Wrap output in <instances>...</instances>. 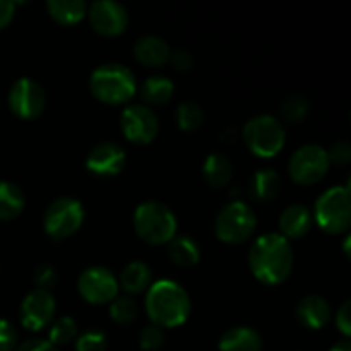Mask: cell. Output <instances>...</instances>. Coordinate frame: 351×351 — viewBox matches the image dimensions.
<instances>
[{"label":"cell","mask_w":351,"mask_h":351,"mask_svg":"<svg viewBox=\"0 0 351 351\" xmlns=\"http://www.w3.org/2000/svg\"><path fill=\"white\" fill-rule=\"evenodd\" d=\"M249 267L257 281L276 287L288 280L293 269L291 243L278 232L257 237L249 250Z\"/></svg>","instance_id":"6da1fadb"},{"label":"cell","mask_w":351,"mask_h":351,"mask_svg":"<svg viewBox=\"0 0 351 351\" xmlns=\"http://www.w3.org/2000/svg\"><path fill=\"white\" fill-rule=\"evenodd\" d=\"M146 312L151 324L161 329H173L184 324L191 315V297L182 285L173 280H160L146 291Z\"/></svg>","instance_id":"7a4b0ae2"},{"label":"cell","mask_w":351,"mask_h":351,"mask_svg":"<svg viewBox=\"0 0 351 351\" xmlns=\"http://www.w3.org/2000/svg\"><path fill=\"white\" fill-rule=\"evenodd\" d=\"M89 89L93 96L105 105H125L137 93L136 75L127 65L108 62L93 71L89 77Z\"/></svg>","instance_id":"3957f363"},{"label":"cell","mask_w":351,"mask_h":351,"mask_svg":"<svg viewBox=\"0 0 351 351\" xmlns=\"http://www.w3.org/2000/svg\"><path fill=\"white\" fill-rule=\"evenodd\" d=\"M132 225L137 237L149 245H168L178 230L177 216L160 201L141 202L134 211Z\"/></svg>","instance_id":"277c9868"},{"label":"cell","mask_w":351,"mask_h":351,"mask_svg":"<svg viewBox=\"0 0 351 351\" xmlns=\"http://www.w3.org/2000/svg\"><path fill=\"white\" fill-rule=\"evenodd\" d=\"M312 218L319 228L329 235H341L348 232L351 226L350 185H336L319 195Z\"/></svg>","instance_id":"5b68a950"},{"label":"cell","mask_w":351,"mask_h":351,"mask_svg":"<svg viewBox=\"0 0 351 351\" xmlns=\"http://www.w3.org/2000/svg\"><path fill=\"white\" fill-rule=\"evenodd\" d=\"M242 139L254 156L269 160L283 151L287 132H285L283 123L276 117L263 113V115L252 117L243 125Z\"/></svg>","instance_id":"8992f818"},{"label":"cell","mask_w":351,"mask_h":351,"mask_svg":"<svg viewBox=\"0 0 351 351\" xmlns=\"http://www.w3.org/2000/svg\"><path fill=\"white\" fill-rule=\"evenodd\" d=\"M257 228V216L250 206L233 201L223 206L215 219V233L219 242L239 245L247 242Z\"/></svg>","instance_id":"52a82bcc"},{"label":"cell","mask_w":351,"mask_h":351,"mask_svg":"<svg viewBox=\"0 0 351 351\" xmlns=\"http://www.w3.org/2000/svg\"><path fill=\"white\" fill-rule=\"evenodd\" d=\"M86 211L82 202L74 197H57L43 213V230L51 240L60 242L81 230Z\"/></svg>","instance_id":"ba28073f"},{"label":"cell","mask_w":351,"mask_h":351,"mask_svg":"<svg viewBox=\"0 0 351 351\" xmlns=\"http://www.w3.org/2000/svg\"><path fill=\"white\" fill-rule=\"evenodd\" d=\"M329 163L328 151L319 144H304L291 153L288 161V175L298 185H315L328 175Z\"/></svg>","instance_id":"9c48e42d"},{"label":"cell","mask_w":351,"mask_h":351,"mask_svg":"<svg viewBox=\"0 0 351 351\" xmlns=\"http://www.w3.org/2000/svg\"><path fill=\"white\" fill-rule=\"evenodd\" d=\"M120 130L129 143L146 146L156 139L160 132V120L154 110L143 103L129 105L120 115Z\"/></svg>","instance_id":"30bf717a"},{"label":"cell","mask_w":351,"mask_h":351,"mask_svg":"<svg viewBox=\"0 0 351 351\" xmlns=\"http://www.w3.org/2000/svg\"><path fill=\"white\" fill-rule=\"evenodd\" d=\"M119 280L105 266L86 267L77 278V291L91 305L110 304L119 297Z\"/></svg>","instance_id":"8fae6325"},{"label":"cell","mask_w":351,"mask_h":351,"mask_svg":"<svg viewBox=\"0 0 351 351\" xmlns=\"http://www.w3.org/2000/svg\"><path fill=\"white\" fill-rule=\"evenodd\" d=\"M9 108L17 119L34 120L47 106V95L43 86L31 77H21L10 86L7 95Z\"/></svg>","instance_id":"7c38bea8"},{"label":"cell","mask_w":351,"mask_h":351,"mask_svg":"<svg viewBox=\"0 0 351 351\" xmlns=\"http://www.w3.org/2000/svg\"><path fill=\"white\" fill-rule=\"evenodd\" d=\"M55 312H57V302H55L53 293L34 288L21 302V324L27 331L38 332L51 324V321L55 319Z\"/></svg>","instance_id":"4fadbf2b"},{"label":"cell","mask_w":351,"mask_h":351,"mask_svg":"<svg viewBox=\"0 0 351 351\" xmlns=\"http://www.w3.org/2000/svg\"><path fill=\"white\" fill-rule=\"evenodd\" d=\"M93 29L106 38H115L122 34L129 26V12L125 7L113 0H96L88 5V14Z\"/></svg>","instance_id":"5bb4252c"},{"label":"cell","mask_w":351,"mask_h":351,"mask_svg":"<svg viewBox=\"0 0 351 351\" xmlns=\"http://www.w3.org/2000/svg\"><path fill=\"white\" fill-rule=\"evenodd\" d=\"M127 154L120 144L113 141H101L89 149L86 156V168L89 173L101 178L119 175L125 168Z\"/></svg>","instance_id":"9a60e30c"},{"label":"cell","mask_w":351,"mask_h":351,"mask_svg":"<svg viewBox=\"0 0 351 351\" xmlns=\"http://www.w3.org/2000/svg\"><path fill=\"white\" fill-rule=\"evenodd\" d=\"M295 315L304 328L311 329V331H319L331 321L332 308L324 297L307 295L298 302Z\"/></svg>","instance_id":"2e32d148"},{"label":"cell","mask_w":351,"mask_h":351,"mask_svg":"<svg viewBox=\"0 0 351 351\" xmlns=\"http://www.w3.org/2000/svg\"><path fill=\"white\" fill-rule=\"evenodd\" d=\"M280 235L285 239L298 240L304 239L308 232H311L312 225H314V218H312V211L304 204H290L283 213L280 215Z\"/></svg>","instance_id":"e0dca14e"},{"label":"cell","mask_w":351,"mask_h":351,"mask_svg":"<svg viewBox=\"0 0 351 351\" xmlns=\"http://www.w3.org/2000/svg\"><path fill=\"white\" fill-rule=\"evenodd\" d=\"M134 57L144 67H161L167 62H170L171 48L163 38L154 36V34H147V36H141L139 40L134 43Z\"/></svg>","instance_id":"ac0fdd59"},{"label":"cell","mask_w":351,"mask_h":351,"mask_svg":"<svg viewBox=\"0 0 351 351\" xmlns=\"http://www.w3.org/2000/svg\"><path fill=\"white\" fill-rule=\"evenodd\" d=\"M219 351H263V338L249 326H237L223 332L218 343Z\"/></svg>","instance_id":"d6986e66"},{"label":"cell","mask_w":351,"mask_h":351,"mask_svg":"<svg viewBox=\"0 0 351 351\" xmlns=\"http://www.w3.org/2000/svg\"><path fill=\"white\" fill-rule=\"evenodd\" d=\"M153 273L151 267L143 261H132L122 269L119 276V288L129 295H139L149 290L153 283Z\"/></svg>","instance_id":"ffe728a7"},{"label":"cell","mask_w":351,"mask_h":351,"mask_svg":"<svg viewBox=\"0 0 351 351\" xmlns=\"http://www.w3.org/2000/svg\"><path fill=\"white\" fill-rule=\"evenodd\" d=\"M249 192L254 201L271 202L280 195L281 177L273 168H261L249 182Z\"/></svg>","instance_id":"44dd1931"},{"label":"cell","mask_w":351,"mask_h":351,"mask_svg":"<svg viewBox=\"0 0 351 351\" xmlns=\"http://www.w3.org/2000/svg\"><path fill=\"white\" fill-rule=\"evenodd\" d=\"M143 105L146 106H161L167 105L175 93V86L167 75H149L137 88Z\"/></svg>","instance_id":"7402d4cb"},{"label":"cell","mask_w":351,"mask_h":351,"mask_svg":"<svg viewBox=\"0 0 351 351\" xmlns=\"http://www.w3.org/2000/svg\"><path fill=\"white\" fill-rule=\"evenodd\" d=\"M45 7L48 16L62 26L81 23L88 14V3L84 0H48Z\"/></svg>","instance_id":"603a6c76"},{"label":"cell","mask_w":351,"mask_h":351,"mask_svg":"<svg viewBox=\"0 0 351 351\" xmlns=\"http://www.w3.org/2000/svg\"><path fill=\"white\" fill-rule=\"evenodd\" d=\"M202 177L213 189H223L232 182L233 165L225 154L213 153L202 163Z\"/></svg>","instance_id":"cb8c5ba5"},{"label":"cell","mask_w":351,"mask_h":351,"mask_svg":"<svg viewBox=\"0 0 351 351\" xmlns=\"http://www.w3.org/2000/svg\"><path fill=\"white\" fill-rule=\"evenodd\" d=\"M168 257L178 267H192L201 261V247L192 237L177 235L168 243Z\"/></svg>","instance_id":"d4e9b609"},{"label":"cell","mask_w":351,"mask_h":351,"mask_svg":"<svg viewBox=\"0 0 351 351\" xmlns=\"http://www.w3.org/2000/svg\"><path fill=\"white\" fill-rule=\"evenodd\" d=\"M26 208V197L12 182H0V221L16 219Z\"/></svg>","instance_id":"484cf974"},{"label":"cell","mask_w":351,"mask_h":351,"mask_svg":"<svg viewBox=\"0 0 351 351\" xmlns=\"http://www.w3.org/2000/svg\"><path fill=\"white\" fill-rule=\"evenodd\" d=\"M48 341L58 348V346H67L69 343H74L79 335L77 322L69 315H62V317L53 319L51 324L48 326Z\"/></svg>","instance_id":"4316f807"},{"label":"cell","mask_w":351,"mask_h":351,"mask_svg":"<svg viewBox=\"0 0 351 351\" xmlns=\"http://www.w3.org/2000/svg\"><path fill=\"white\" fill-rule=\"evenodd\" d=\"M178 129L184 132H195L204 123V110L195 101H182L175 112Z\"/></svg>","instance_id":"83f0119b"},{"label":"cell","mask_w":351,"mask_h":351,"mask_svg":"<svg viewBox=\"0 0 351 351\" xmlns=\"http://www.w3.org/2000/svg\"><path fill=\"white\" fill-rule=\"evenodd\" d=\"M311 112V103L304 95H290L281 103V119L288 123H300L307 119Z\"/></svg>","instance_id":"f1b7e54d"},{"label":"cell","mask_w":351,"mask_h":351,"mask_svg":"<svg viewBox=\"0 0 351 351\" xmlns=\"http://www.w3.org/2000/svg\"><path fill=\"white\" fill-rule=\"evenodd\" d=\"M110 317L115 324L127 326L130 322H134L139 315V307H137L136 302L130 297L123 295V297H117L115 300L110 302Z\"/></svg>","instance_id":"f546056e"},{"label":"cell","mask_w":351,"mask_h":351,"mask_svg":"<svg viewBox=\"0 0 351 351\" xmlns=\"http://www.w3.org/2000/svg\"><path fill=\"white\" fill-rule=\"evenodd\" d=\"M75 351H105L108 338L99 329H86L75 338Z\"/></svg>","instance_id":"4dcf8cb0"},{"label":"cell","mask_w":351,"mask_h":351,"mask_svg":"<svg viewBox=\"0 0 351 351\" xmlns=\"http://www.w3.org/2000/svg\"><path fill=\"white\" fill-rule=\"evenodd\" d=\"M165 329L158 328V326L149 324L146 328L141 329L139 332V346L143 351H156L165 345Z\"/></svg>","instance_id":"1f68e13d"},{"label":"cell","mask_w":351,"mask_h":351,"mask_svg":"<svg viewBox=\"0 0 351 351\" xmlns=\"http://www.w3.org/2000/svg\"><path fill=\"white\" fill-rule=\"evenodd\" d=\"M58 281V274H57V269H55L51 264H40V266L34 269L33 273V283L34 287L38 288V290H47V291H51V288L57 285Z\"/></svg>","instance_id":"d6a6232c"},{"label":"cell","mask_w":351,"mask_h":351,"mask_svg":"<svg viewBox=\"0 0 351 351\" xmlns=\"http://www.w3.org/2000/svg\"><path fill=\"white\" fill-rule=\"evenodd\" d=\"M326 151H328V158L331 165L345 167V165H348L351 161V146L346 141H338V143H335Z\"/></svg>","instance_id":"836d02e7"},{"label":"cell","mask_w":351,"mask_h":351,"mask_svg":"<svg viewBox=\"0 0 351 351\" xmlns=\"http://www.w3.org/2000/svg\"><path fill=\"white\" fill-rule=\"evenodd\" d=\"M17 332L5 319H0V351H16Z\"/></svg>","instance_id":"e575fe53"},{"label":"cell","mask_w":351,"mask_h":351,"mask_svg":"<svg viewBox=\"0 0 351 351\" xmlns=\"http://www.w3.org/2000/svg\"><path fill=\"white\" fill-rule=\"evenodd\" d=\"M336 328L339 329L345 339L351 336V302L346 300L336 312Z\"/></svg>","instance_id":"d590c367"},{"label":"cell","mask_w":351,"mask_h":351,"mask_svg":"<svg viewBox=\"0 0 351 351\" xmlns=\"http://www.w3.org/2000/svg\"><path fill=\"white\" fill-rule=\"evenodd\" d=\"M170 64L173 65L175 71L187 72L194 67V57L187 50H175L170 55Z\"/></svg>","instance_id":"8d00e7d4"},{"label":"cell","mask_w":351,"mask_h":351,"mask_svg":"<svg viewBox=\"0 0 351 351\" xmlns=\"http://www.w3.org/2000/svg\"><path fill=\"white\" fill-rule=\"evenodd\" d=\"M16 351H58V350L55 348L48 339L33 338V339H26L24 343L17 345Z\"/></svg>","instance_id":"74e56055"},{"label":"cell","mask_w":351,"mask_h":351,"mask_svg":"<svg viewBox=\"0 0 351 351\" xmlns=\"http://www.w3.org/2000/svg\"><path fill=\"white\" fill-rule=\"evenodd\" d=\"M16 7H17L16 2H10V0H0V29L9 26L10 21L14 19Z\"/></svg>","instance_id":"f35d334b"},{"label":"cell","mask_w":351,"mask_h":351,"mask_svg":"<svg viewBox=\"0 0 351 351\" xmlns=\"http://www.w3.org/2000/svg\"><path fill=\"white\" fill-rule=\"evenodd\" d=\"M239 136H240L239 129H235V127L232 125L226 127V129L221 132V139L225 141V143H235V141L239 139Z\"/></svg>","instance_id":"ab89813d"},{"label":"cell","mask_w":351,"mask_h":351,"mask_svg":"<svg viewBox=\"0 0 351 351\" xmlns=\"http://www.w3.org/2000/svg\"><path fill=\"white\" fill-rule=\"evenodd\" d=\"M329 351H351V345H350L348 339H341V341L335 343V345H332V348Z\"/></svg>","instance_id":"60d3db41"},{"label":"cell","mask_w":351,"mask_h":351,"mask_svg":"<svg viewBox=\"0 0 351 351\" xmlns=\"http://www.w3.org/2000/svg\"><path fill=\"white\" fill-rule=\"evenodd\" d=\"M345 252H346V257H350V237H346L345 240Z\"/></svg>","instance_id":"b9f144b4"},{"label":"cell","mask_w":351,"mask_h":351,"mask_svg":"<svg viewBox=\"0 0 351 351\" xmlns=\"http://www.w3.org/2000/svg\"><path fill=\"white\" fill-rule=\"evenodd\" d=\"M0 271H2V267H0Z\"/></svg>","instance_id":"7bdbcfd3"}]
</instances>
